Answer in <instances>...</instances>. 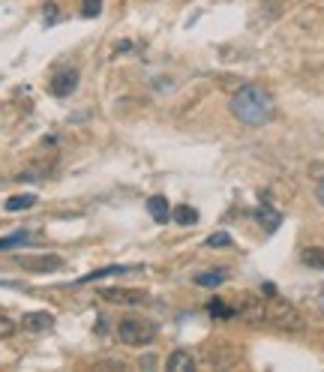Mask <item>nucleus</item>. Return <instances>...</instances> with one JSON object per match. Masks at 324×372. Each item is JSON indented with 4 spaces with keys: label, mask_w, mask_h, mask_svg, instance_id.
I'll use <instances>...</instances> for the list:
<instances>
[{
    "label": "nucleus",
    "mask_w": 324,
    "mask_h": 372,
    "mask_svg": "<svg viewBox=\"0 0 324 372\" xmlns=\"http://www.w3.org/2000/svg\"><path fill=\"white\" fill-rule=\"evenodd\" d=\"M231 115L247 127H264L276 117V103L261 84H243L238 94L228 99Z\"/></svg>",
    "instance_id": "f257e3e1"
},
{
    "label": "nucleus",
    "mask_w": 324,
    "mask_h": 372,
    "mask_svg": "<svg viewBox=\"0 0 324 372\" xmlns=\"http://www.w3.org/2000/svg\"><path fill=\"white\" fill-rule=\"evenodd\" d=\"M264 321H271V324H276V328H283V331H292V333L306 328L304 315H300L288 300L276 297V295H271V300L264 303Z\"/></svg>",
    "instance_id": "f03ea898"
},
{
    "label": "nucleus",
    "mask_w": 324,
    "mask_h": 372,
    "mask_svg": "<svg viewBox=\"0 0 324 372\" xmlns=\"http://www.w3.org/2000/svg\"><path fill=\"white\" fill-rule=\"evenodd\" d=\"M117 340L124 345H150L156 340V324H150L148 319H136V315H129V319H120L117 324Z\"/></svg>",
    "instance_id": "7ed1b4c3"
},
{
    "label": "nucleus",
    "mask_w": 324,
    "mask_h": 372,
    "mask_svg": "<svg viewBox=\"0 0 324 372\" xmlns=\"http://www.w3.org/2000/svg\"><path fill=\"white\" fill-rule=\"evenodd\" d=\"M15 264L27 274H54V270L63 267V258L60 255H18Z\"/></svg>",
    "instance_id": "20e7f679"
},
{
    "label": "nucleus",
    "mask_w": 324,
    "mask_h": 372,
    "mask_svg": "<svg viewBox=\"0 0 324 372\" xmlns=\"http://www.w3.org/2000/svg\"><path fill=\"white\" fill-rule=\"evenodd\" d=\"M264 303L261 297H252V295H240L238 300V307H234V312L240 315V319H247V321H264Z\"/></svg>",
    "instance_id": "39448f33"
},
{
    "label": "nucleus",
    "mask_w": 324,
    "mask_h": 372,
    "mask_svg": "<svg viewBox=\"0 0 324 372\" xmlns=\"http://www.w3.org/2000/svg\"><path fill=\"white\" fill-rule=\"evenodd\" d=\"M78 87V70H72V66H66V70H60L58 75L51 78V94L54 96H72Z\"/></svg>",
    "instance_id": "423d86ee"
},
{
    "label": "nucleus",
    "mask_w": 324,
    "mask_h": 372,
    "mask_svg": "<svg viewBox=\"0 0 324 372\" xmlns=\"http://www.w3.org/2000/svg\"><path fill=\"white\" fill-rule=\"evenodd\" d=\"M21 328L30 333H46L54 328V315L51 312H27L25 319H21Z\"/></svg>",
    "instance_id": "0eeeda50"
},
{
    "label": "nucleus",
    "mask_w": 324,
    "mask_h": 372,
    "mask_svg": "<svg viewBox=\"0 0 324 372\" xmlns=\"http://www.w3.org/2000/svg\"><path fill=\"white\" fill-rule=\"evenodd\" d=\"M99 297H105L111 303H144L148 295L144 291H136V288H105Z\"/></svg>",
    "instance_id": "6e6552de"
},
{
    "label": "nucleus",
    "mask_w": 324,
    "mask_h": 372,
    "mask_svg": "<svg viewBox=\"0 0 324 372\" xmlns=\"http://www.w3.org/2000/svg\"><path fill=\"white\" fill-rule=\"evenodd\" d=\"M165 369L169 372H193L195 369V360L189 352H183V348H177V352L169 354V360H165Z\"/></svg>",
    "instance_id": "1a4fd4ad"
},
{
    "label": "nucleus",
    "mask_w": 324,
    "mask_h": 372,
    "mask_svg": "<svg viewBox=\"0 0 324 372\" xmlns=\"http://www.w3.org/2000/svg\"><path fill=\"white\" fill-rule=\"evenodd\" d=\"M193 283L201 288H216L222 283H228V270L226 267H216V270H205V274H195Z\"/></svg>",
    "instance_id": "9d476101"
},
{
    "label": "nucleus",
    "mask_w": 324,
    "mask_h": 372,
    "mask_svg": "<svg viewBox=\"0 0 324 372\" xmlns=\"http://www.w3.org/2000/svg\"><path fill=\"white\" fill-rule=\"evenodd\" d=\"M148 213L156 219V222H169L171 219V207H169V201H165L162 195H153V198H148Z\"/></svg>",
    "instance_id": "9b49d317"
},
{
    "label": "nucleus",
    "mask_w": 324,
    "mask_h": 372,
    "mask_svg": "<svg viewBox=\"0 0 324 372\" xmlns=\"http://www.w3.org/2000/svg\"><path fill=\"white\" fill-rule=\"evenodd\" d=\"M33 205H37V195L33 193H25V195H13V198H6V210L9 213H18V210H30Z\"/></svg>",
    "instance_id": "f8f14e48"
},
{
    "label": "nucleus",
    "mask_w": 324,
    "mask_h": 372,
    "mask_svg": "<svg viewBox=\"0 0 324 372\" xmlns=\"http://www.w3.org/2000/svg\"><path fill=\"white\" fill-rule=\"evenodd\" d=\"M255 217H259V222L264 225V231H276V229H279V222H283V217H279V213H273L267 205H261Z\"/></svg>",
    "instance_id": "ddd939ff"
},
{
    "label": "nucleus",
    "mask_w": 324,
    "mask_h": 372,
    "mask_svg": "<svg viewBox=\"0 0 324 372\" xmlns=\"http://www.w3.org/2000/svg\"><path fill=\"white\" fill-rule=\"evenodd\" d=\"M171 219H174L177 225H195V222H198V210L189 207V205H181L177 210H171Z\"/></svg>",
    "instance_id": "4468645a"
},
{
    "label": "nucleus",
    "mask_w": 324,
    "mask_h": 372,
    "mask_svg": "<svg viewBox=\"0 0 324 372\" xmlns=\"http://www.w3.org/2000/svg\"><path fill=\"white\" fill-rule=\"evenodd\" d=\"M300 262H304L306 267L324 270V250H318V246H312V250H304V252H300Z\"/></svg>",
    "instance_id": "2eb2a0df"
},
{
    "label": "nucleus",
    "mask_w": 324,
    "mask_h": 372,
    "mask_svg": "<svg viewBox=\"0 0 324 372\" xmlns=\"http://www.w3.org/2000/svg\"><path fill=\"white\" fill-rule=\"evenodd\" d=\"M115 274H129V267H103V270H93V274H87L82 276L78 283H96V279H105V276H115Z\"/></svg>",
    "instance_id": "dca6fc26"
},
{
    "label": "nucleus",
    "mask_w": 324,
    "mask_h": 372,
    "mask_svg": "<svg viewBox=\"0 0 324 372\" xmlns=\"http://www.w3.org/2000/svg\"><path fill=\"white\" fill-rule=\"evenodd\" d=\"M207 312L214 315V319H234V315H238V312H234V307H226V303H222V300H216V297L210 300Z\"/></svg>",
    "instance_id": "f3484780"
},
{
    "label": "nucleus",
    "mask_w": 324,
    "mask_h": 372,
    "mask_svg": "<svg viewBox=\"0 0 324 372\" xmlns=\"http://www.w3.org/2000/svg\"><path fill=\"white\" fill-rule=\"evenodd\" d=\"M15 328H18V324H15V319H13V315L0 309V340H6V336H13V333H15Z\"/></svg>",
    "instance_id": "a211bd4d"
},
{
    "label": "nucleus",
    "mask_w": 324,
    "mask_h": 372,
    "mask_svg": "<svg viewBox=\"0 0 324 372\" xmlns=\"http://www.w3.org/2000/svg\"><path fill=\"white\" fill-rule=\"evenodd\" d=\"M219 246H234L231 234H226V231H219V234H210V238H207V250H219Z\"/></svg>",
    "instance_id": "6ab92c4d"
},
{
    "label": "nucleus",
    "mask_w": 324,
    "mask_h": 372,
    "mask_svg": "<svg viewBox=\"0 0 324 372\" xmlns=\"http://www.w3.org/2000/svg\"><path fill=\"white\" fill-rule=\"evenodd\" d=\"M82 13L84 18H96L103 13V0H82Z\"/></svg>",
    "instance_id": "aec40b11"
},
{
    "label": "nucleus",
    "mask_w": 324,
    "mask_h": 372,
    "mask_svg": "<svg viewBox=\"0 0 324 372\" xmlns=\"http://www.w3.org/2000/svg\"><path fill=\"white\" fill-rule=\"evenodd\" d=\"M30 234L27 231H18V234H9V238L0 240V250H9V246H18V243H27Z\"/></svg>",
    "instance_id": "412c9836"
},
{
    "label": "nucleus",
    "mask_w": 324,
    "mask_h": 372,
    "mask_svg": "<svg viewBox=\"0 0 324 372\" xmlns=\"http://www.w3.org/2000/svg\"><path fill=\"white\" fill-rule=\"evenodd\" d=\"M42 15H46V25H54L60 18V6L58 4H46L42 6Z\"/></svg>",
    "instance_id": "4be33fe9"
},
{
    "label": "nucleus",
    "mask_w": 324,
    "mask_h": 372,
    "mask_svg": "<svg viewBox=\"0 0 324 372\" xmlns=\"http://www.w3.org/2000/svg\"><path fill=\"white\" fill-rule=\"evenodd\" d=\"M318 201H321V205H324V177L318 180Z\"/></svg>",
    "instance_id": "5701e85b"
}]
</instances>
